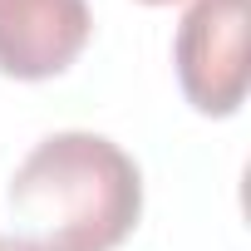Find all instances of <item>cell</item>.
Instances as JSON below:
<instances>
[{
	"mask_svg": "<svg viewBox=\"0 0 251 251\" xmlns=\"http://www.w3.org/2000/svg\"><path fill=\"white\" fill-rule=\"evenodd\" d=\"M5 202L25 251H113L143 217V173L113 138L64 128L25 153Z\"/></svg>",
	"mask_w": 251,
	"mask_h": 251,
	"instance_id": "cell-1",
	"label": "cell"
},
{
	"mask_svg": "<svg viewBox=\"0 0 251 251\" xmlns=\"http://www.w3.org/2000/svg\"><path fill=\"white\" fill-rule=\"evenodd\" d=\"M246 20L251 0H197L177 25V84L207 118H231L246 99Z\"/></svg>",
	"mask_w": 251,
	"mask_h": 251,
	"instance_id": "cell-2",
	"label": "cell"
},
{
	"mask_svg": "<svg viewBox=\"0 0 251 251\" xmlns=\"http://www.w3.org/2000/svg\"><path fill=\"white\" fill-rule=\"evenodd\" d=\"M0 251H25V246H20L15 236H0Z\"/></svg>",
	"mask_w": 251,
	"mask_h": 251,
	"instance_id": "cell-4",
	"label": "cell"
},
{
	"mask_svg": "<svg viewBox=\"0 0 251 251\" xmlns=\"http://www.w3.org/2000/svg\"><path fill=\"white\" fill-rule=\"evenodd\" d=\"M94 35L84 0H0V74L54 79L64 74Z\"/></svg>",
	"mask_w": 251,
	"mask_h": 251,
	"instance_id": "cell-3",
	"label": "cell"
},
{
	"mask_svg": "<svg viewBox=\"0 0 251 251\" xmlns=\"http://www.w3.org/2000/svg\"><path fill=\"white\" fill-rule=\"evenodd\" d=\"M143 5H173V0H143Z\"/></svg>",
	"mask_w": 251,
	"mask_h": 251,
	"instance_id": "cell-5",
	"label": "cell"
}]
</instances>
